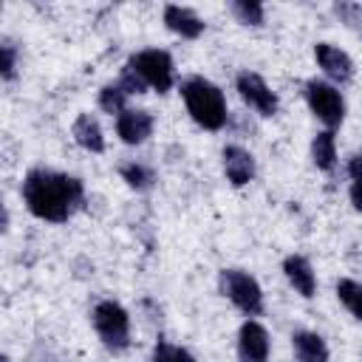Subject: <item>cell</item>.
I'll return each mask as SVG.
<instances>
[{
    "mask_svg": "<svg viewBox=\"0 0 362 362\" xmlns=\"http://www.w3.org/2000/svg\"><path fill=\"white\" fill-rule=\"evenodd\" d=\"M23 204L25 209L48 223H65L85 201V187L76 175L34 167L23 178Z\"/></svg>",
    "mask_w": 362,
    "mask_h": 362,
    "instance_id": "obj_1",
    "label": "cell"
},
{
    "mask_svg": "<svg viewBox=\"0 0 362 362\" xmlns=\"http://www.w3.org/2000/svg\"><path fill=\"white\" fill-rule=\"evenodd\" d=\"M181 96H184L187 113L204 130H221L226 124V99L215 82L204 76H189L181 82Z\"/></svg>",
    "mask_w": 362,
    "mask_h": 362,
    "instance_id": "obj_2",
    "label": "cell"
},
{
    "mask_svg": "<svg viewBox=\"0 0 362 362\" xmlns=\"http://www.w3.org/2000/svg\"><path fill=\"white\" fill-rule=\"evenodd\" d=\"M93 328H96V334H99V339L107 351H113V354L127 351V345H130V317L119 303H113V300L96 303Z\"/></svg>",
    "mask_w": 362,
    "mask_h": 362,
    "instance_id": "obj_3",
    "label": "cell"
},
{
    "mask_svg": "<svg viewBox=\"0 0 362 362\" xmlns=\"http://www.w3.org/2000/svg\"><path fill=\"white\" fill-rule=\"evenodd\" d=\"M218 283H221L223 297H229L232 305H238L246 317H257L263 311V291L252 274H246L240 269H223Z\"/></svg>",
    "mask_w": 362,
    "mask_h": 362,
    "instance_id": "obj_4",
    "label": "cell"
},
{
    "mask_svg": "<svg viewBox=\"0 0 362 362\" xmlns=\"http://www.w3.org/2000/svg\"><path fill=\"white\" fill-rule=\"evenodd\" d=\"M127 65L144 79L147 88L158 90V93H167L173 88V79H175V71H173V57L161 48H144L139 54H133L127 59Z\"/></svg>",
    "mask_w": 362,
    "mask_h": 362,
    "instance_id": "obj_5",
    "label": "cell"
},
{
    "mask_svg": "<svg viewBox=\"0 0 362 362\" xmlns=\"http://www.w3.org/2000/svg\"><path fill=\"white\" fill-rule=\"evenodd\" d=\"M305 102L311 107V113L328 127H339L342 119H345V102H342V93L331 85V82H322V79H308L305 82Z\"/></svg>",
    "mask_w": 362,
    "mask_h": 362,
    "instance_id": "obj_6",
    "label": "cell"
},
{
    "mask_svg": "<svg viewBox=\"0 0 362 362\" xmlns=\"http://www.w3.org/2000/svg\"><path fill=\"white\" fill-rule=\"evenodd\" d=\"M235 85H238L240 99H243L249 107H255L260 116H274V113H277V93L266 85V79H263L260 74H255V71H240L238 79H235Z\"/></svg>",
    "mask_w": 362,
    "mask_h": 362,
    "instance_id": "obj_7",
    "label": "cell"
},
{
    "mask_svg": "<svg viewBox=\"0 0 362 362\" xmlns=\"http://www.w3.org/2000/svg\"><path fill=\"white\" fill-rule=\"evenodd\" d=\"M240 362H269V334L257 320H246L238 331Z\"/></svg>",
    "mask_w": 362,
    "mask_h": 362,
    "instance_id": "obj_8",
    "label": "cell"
},
{
    "mask_svg": "<svg viewBox=\"0 0 362 362\" xmlns=\"http://www.w3.org/2000/svg\"><path fill=\"white\" fill-rule=\"evenodd\" d=\"M314 59H317V65L322 68V74L331 76V79L339 82V85L354 76V62H351V57H348L342 48L331 45V42H317V45H314Z\"/></svg>",
    "mask_w": 362,
    "mask_h": 362,
    "instance_id": "obj_9",
    "label": "cell"
},
{
    "mask_svg": "<svg viewBox=\"0 0 362 362\" xmlns=\"http://www.w3.org/2000/svg\"><path fill=\"white\" fill-rule=\"evenodd\" d=\"M223 173H226V181L232 187H246L252 178H255V158L249 150L238 147V144H226L223 153Z\"/></svg>",
    "mask_w": 362,
    "mask_h": 362,
    "instance_id": "obj_10",
    "label": "cell"
},
{
    "mask_svg": "<svg viewBox=\"0 0 362 362\" xmlns=\"http://www.w3.org/2000/svg\"><path fill=\"white\" fill-rule=\"evenodd\" d=\"M153 116L147 110H124L116 116V133L124 144H141L153 136Z\"/></svg>",
    "mask_w": 362,
    "mask_h": 362,
    "instance_id": "obj_11",
    "label": "cell"
},
{
    "mask_svg": "<svg viewBox=\"0 0 362 362\" xmlns=\"http://www.w3.org/2000/svg\"><path fill=\"white\" fill-rule=\"evenodd\" d=\"M164 25H167L173 34L184 37V40H195V37L204 34V20H201L192 8L175 6V3H170V6L164 8Z\"/></svg>",
    "mask_w": 362,
    "mask_h": 362,
    "instance_id": "obj_12",
    "label": "cell"
},
{
    "mask_svg": "<svg viewBox=\"0 0 362 362\" xmlns=\"http://www.w3.org/2000/svg\"><path fill=\"white\" fill-rule=\"evenodd\" d=\"M283 274H286V280L294 286V291H297L300 297H314V291H317V277H314L311 263H308L303 255H288V257L283 260Z\"/></svg>",
    "mask_w": 362,
    "mask_h": 362,
    "instance_id": "obj_13",
    "label": "cell"
},
{
    "mask_svg": "<svg viewBox=\"0 0 362 362\" xmlns=\"http://www.w3.org/2000/svg\"><path fill=\"white\" fill-rule=\"evenodd\" d=\"M71 133H74V141L82 150H88V153H102L105 150L102 127H99V122L90 113H79L76 122H74V127H71Z\"/></svg>",
    "mask_w": 362,
    "mask_h": 362,
    "instance_id": "obj_14",
    "label": "cell"
},
{
    "mask_svg": "<svg viewBox=\"0 0 362 362\" xmlns=\"http://www.w3.org/2000/svg\"><path fill=\"white\" fill-rule=\"evenodd\" d=\"M291 345H294L297 362H328V345L314 331H297L291 337Z\"/></svg>",
    "mask_w": 362,
    "mask_h": 362,
    "instance_id": "obj_15",
    "label": "cell"
},
{
    "mask_svg": "<svg viewBox=\"0 0 362 362\" xmlns=\"http://www.w3.org/2000/svg\"><path fill=\"white\" fill-rule=\"evenodd\" d=\"M311 158L322 173H331L337 164V141H334V130H320L311 141Z\"/></svg>",
    "mask_w": 362,
    "mask_h": 362,
    "instance_id": "obj_16",
    "label": "cell"
},
{
    "mask_svg": "<svg viewBox=\"0 0 362 362\" xmlns=\"http://www.w3.org/2000/svg\"><path fill=\"white\" fill-rule=\"evenodd\" d=\"M337 297H339V303L362 322V283H356V280H351V277H342V280L337 283Z\"/></svg>",
    "mask_w": 362,
    "mask_h": 362,
    "instance_id": "obj_17",
    "label": "cell"
},
{
    "mask_svg": "<svg viewBox=\"0 0 362 362\" xmlns=\"http://www.w3.org/2000/svg\"><path fill=\"white\" fill-rule=\"evenodd\" d=\"M122 178L127 181V187L133 189H150L153 181H156V173L147 167V164H139V161H130L122 167Z\"/></svg>",
    "mask_w": 362,
    "mask_h": 362,
    "instance_id": "obj_18",
    "label": "cell"
},
{
    "mask_svg": "<svg viewBox=\"0 0 362 362\" xmlns=\"http://www.w3.org/2000/svg\"><path fill=\"white\" fill-rule=\"evenodd\" d=\"M124 99H127V93L122 90V85L119 82H110V85H105L102 90H99V107L105 110V113H124L127 107H124Z\"/></svg>",
    "mask_w": 362,
    "mask_h": 362,
    "instance_id": "obj_19",
    "label": "cell"
},
{
    "mask_svg": "<svg viewBox=\"0 0 362 362\" xmlns=\"http://www.w3.org/2000/svg\"><path fill=\"white\" fill-rule=\"evenodd\" d=\"M232 11L243 25H263V20H266V8L257 0H238V3H232Z\"/></svg>",
    "mask_w": 362,
    "mask_h": 362,
    "instance_id": "obj_20",
    "label": "cell"
},
{
    "mask_svg": "<svg viewBox=\"0 0 362 362\" xmlns=\"http://www.w3.org/2000/svg\"><path fill=\"white\" fill-rule=\"evenodd\" d=\"M348 175H351V204L356 212H362V150L351 156Z\"/></svg>",
    "mask_w": 362,
    "mask_h": 362,
    "instance_id": "obj_21",
    "label": "cell"
},
{
    "mask_svg": "<svg viewBox=\"0 0 362 362\" xmlns=\"http://www.w3.org/2000/svg\"><path fill=\"white\" fill-rule=\"evenodd\" d=\"M153 362H195L189 351L178 348V345H170L167 339H158L156 348H153Z\"/></svg>",
    "mask_w": 362,
    "mask_h": 362,
    "instance_id": "obj_22",
    "label": "cell"
},
{
    "mask_svg": "<svg viewBox=\"0 0 362 362\" xmlns=\"http://www.w3.org/2000/svg\"><path fill=\"white\" fill-rule=\"evenodd\" d=\"M14 71H17V51H14L11 42H3L0 45V74H3L6 82H11Z\"/></svg>",
    "mask_w": 362,
    "mask_h": 362,
    "instance_id": "obj_23",
    "label": "cell"
},
{
    "mask_svg": "<svg viewBox=\"0 0 362 362\" xmlns=\"http://www.w3.org/2000/svg\"><path fill=\"white\" fill-rule=\"evenodd\" d=\"M119 85H122V90L130 96V93H144L147 90V85H144V79L130 68V65H124L122 68V76H119Z\"/></svg>",
    "mask_w": 362,
    "mask_h": 362,
    "instance_id": "obj_24",
    "label": "cell"
},
{
    "mask_svg": "<svg viewBox=\"0 0 362 362\" xmlns=\"http://www.w3.org/2000/svg\"><path fill=\"white\" fill-rule=\"evenodd\" d=\"M334 11H337L339 17H345V23H348V25H362V8H359V6H351V3H339Z\"/></svg>",
    "mask_w": 362,
    "mask_h": 362,
    "instance_id": "obj_25",
    "label": "cell"
}]
</instances>
